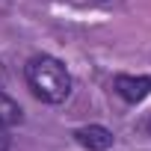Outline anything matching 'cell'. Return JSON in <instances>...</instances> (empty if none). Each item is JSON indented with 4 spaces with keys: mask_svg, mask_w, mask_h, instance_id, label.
Instances as JSON below:
<instances>
[{
    "mask_svg": "<svg viewBox=\"0 0 151 151\" xmlns=\"http://www.w3.org/2000/svg\"><path fill=\"white\" fill-rule=\"evenodd\" d=\"M24 74H27V83H30L33 95L47 101V104H62L71 95V74H68V68L59 59L47 56V53L33 56L27 62Z\"/></svg>",
    "mask_w": 151,
    "mask_h": 151,
    "instance_id": "cell-1",
    "label": "cell"
},
{
    "mask_svg": "<svg viewBox=\"0 0 151 151\" xmlns=\"http://www.w3.org/2000/svg\"><path fill=\"white\" fill-rule=\"evenodd\" d=\"M113 89L116 95H122L127 104H136L142 98H148L151 92V77H133V74H119L113 80Z\"/></svg>",
    "mask_w": 151,
    "mask_h": 151,
    "instance_id": "cell-2",
    "label": "cell"
},
{
    "mask_svg": "<svg viewBox=\"0 0 151 151\" xmlns=\"http://www.w3.org/2000/svg\"><path fill=\"white\" fill-rule=\"evenodd\" d=\"M74 139H77L83 148H89V151H107V148L113 145V133H110L104 124L77 127V130H74Z\"/></svg>",
    "mask_w": 151,
    "mask_h": 151,
    "instance_id": "cell-3",
    "label": "cell"
},
{
    "mask_svg": "<svg viewBox=\"0 0 151 151\" xmlns=\"http://www.w3.org/2000/svg\"><path fill=\"white\" fill-rule=\"evenodd\" d=\"M15 122H21V107L9 98V95H3L0 92V124H15Z\"/></svg>",
    "mask_w": 151,
    "mask_h": 151,
    "instance_id": "cell-4",
    "label": "cell"
},
{
    "mask_svg": "<svg viewBox=\"0 0 151 151\" xmlns=\"http://www.w3.org/2000/svg\"><path fill=\"white\" fill-rule=\"evenodd\" d=\"M9 145H12V136H9L6 124H0V151H9Z\"/></svg>",
    "mask_w": 151,
    "mask_h": 151,
    "instance_id": "cell-5",
    "label": "cell"
},
{
    "mask_svg": "<svg viewBox=\"0 0 151 151\" xmlns=\"http://www.w3.org/2000/svg\"><path fill=\"white\" fill-rule=\"evenodd\" d=\"M3 74H6V71H3V65H0V83H3Z\"/></svg>",
    "mask_w": 151,
    "mask_h": 151,
    "instance_id": "cell-6",
    "label": "cell"
},
{
    "mask_svg": "<svg viewBox=\"0 0 151 151\" xmlns=\"http://www.w3.org/2000/svg\"><path fill=\"white\" fill-rule=\"evenodd\" d=\"M148 133H151V119H148Z\"/></svg>",
    "mask_w": 151,
    "mask_h": 151,
    "instance_id": "cell-7",
    "label": "cell"
}]
</instances>
